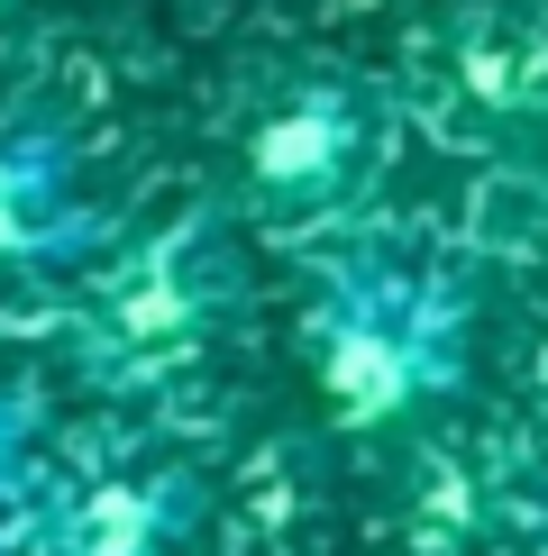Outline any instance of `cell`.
Listing matches in <instances>:
<instances>
[{"label":"cell","instance_id":"1","mask_svg":"<svg viewBox=\"0 0 548 556\" xmlns=\"http://www.w3.org/2000/svg\"><path fill=\"white\" fill-rule=\"evenodd\" d=\"M475 365V311L448 274L402 256H348L311 292V375L348 429H402L457 402Z\"/></svg>","mask_w":548,"mask_h":556},{"label":"cell","instance_id":"2","mask_svg":"<svg viewBox=\"0 0 548 556\" xmlns=\"http://www.w3.org/2000/svg\"><path fill=\"white\" fill-rule=\"evenodd\" d=\"M228 311H238V256L211 219H183L101 265V292L83 311V365L101 383H165L220 338Z\"/></svg>","mask_w":548,"mask_h":556},{"label":"cell","instance_id":"3","mask_svg":"<svg viewBox=\"0 0 548 556\" xmlns=\"http://www.w3.org/2000/svg\"><path fill=\"white\" fill-rule=\"evenodd\" d=\"M211 520V483L183 456H120V466L46 493L37 547L46 556H183Z\"/></svg>","mask_w":548,"mask_h":556},{"label":"cell","instance_id":"4","mask_svg":"<svg viewBox=\"0 0 548 556\" xmlns=\"http://www.w3.org/2000/svg\"><path fill=\"white\" fill-rule=\"evenodd\" d=\"M110 211L83 192V165L55 119L10 110L0 119V274H64L101 265Z\"/></svg>","mask_w":548,"mask_h":556},{"label":"cell","instance_id":"5","mask_svg":"<svg viewBox=\"0 0 548 556\" xmlns=\"http://www.w3.org/2000/svg\"><path fill=\"white\" fill-rule=\"evenodd\" d=\"M247 174L274 211H329L365 174V119L338 91H302V101L265 110V128L247 137Z\"/></svg>","mask_w":548,"mask_h":556},{"label":"cell","instance_id":"6","mask_svg":"<svg viewBox=\"0 0 548 556\" xmlns=\"http://www.w3.org/2000/svg\"><path fill=\"white\" fill-rule=\"evenodd\" d=\"M46 466H37V402H18L10 383H0V547L10 539H37L46 520Z\"/></svg>","mask_w":548,"mask_h":556}]
</instances>
